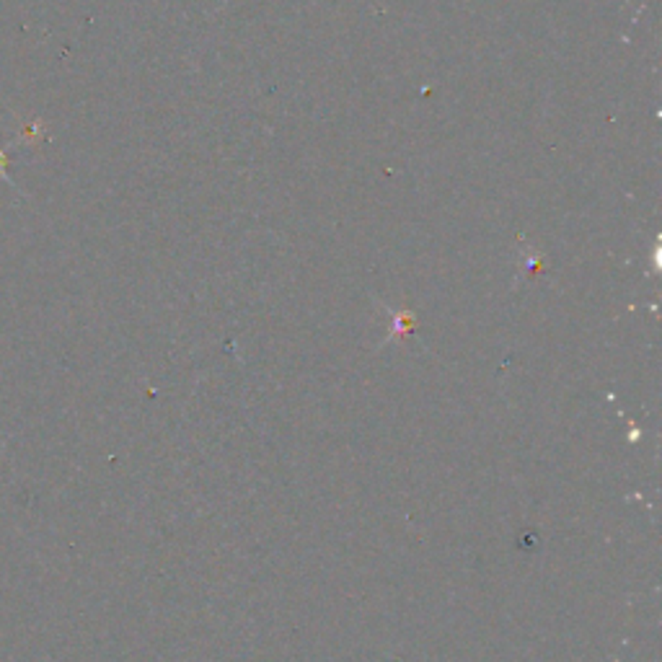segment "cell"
<instances>
[{
	"label": "cell",
	"instance_id": "6da1fadb",
	"mask_svg": "<svg viewBox=\"0 0 662 662\" xmlns=\"http://www.w3.org/2000/svg\"><path fill=\"white\" fill-rule=\"evenodd\" d=\"M0 178H10L8 176V156L0 150Z\"/></svg>",
	"mask_w": 662,
	"mask_h": 662
}]
</instances>
